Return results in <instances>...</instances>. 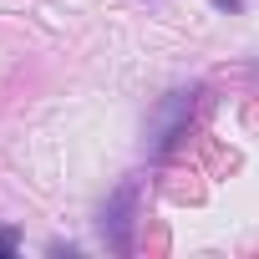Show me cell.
<instances>
[{
  "instance_id": "obj_1",
  "label": "cell",
  "mask_w": 259,
  "mask_h": 259,
  "mask_svg": "<svg viewBox=\"0 0 259 259\" xmlns=\"http://www.w3.org/2000/svg\"><path fill=\"white\" fill-rule=\"evenodd\" d=\"M193 107H198V87H178V92H168L153 112H148V133H143V148H148V158H163L183 133H188V117H193Z\"/></svg>"
},
{
  "instance_id": "obj_2",
  "label": "cell",
  "mask_w": 259,
  "mask_h": 259,
  "mask_svg": "<svg viewBox=\"0 0 259 259\" xmlns=\"http://www.w3.org/2000/svg\"><path fill=\"white\" fill-rule=\"evenodd\" d=\"M133 208H138V183L127 178L107 203H102V213H97V229H102V244L112 249V254H127L133 249Z\"/></svg>"
},
{
  "instance_id": "obj_3",
  "label": "cell",
  "mask_w": 259,
  "mask_h": 259,
  "mask_svg": "<svg viewBox=\"0 0 259 259\" xmlns=\"http://www.w3.org/2000/svg\"><path fill=\"white\" fill-rule=\"evenodd\" d=\"M16 249H21V234L16 229H0V259H11Z\"/></svg>"
},
{
  "instance_id": "obj_4",
  "label": "cell",
  "mask_w": 259,
  "mask_h": 259,
  "mask_svg": "<svg viewBox=\"0 0 259 259\" xmlns=\"http://www.w3.org/2000/svg\"><path fill=\"white\" fill-rule=\"evenodd\" d=\"M208 6L224 11V16H239V11H244V0H208Z\"/></svg>"
},
{
  "instance_id": "obj_5",
  "label": "cell",
  "mask_w": 259,
  "mask_h": 259,
  "mask_svg": "<svg viewBox=\"0 0 259 259\" xmlns=\"http://www.w3.org/2000/svg\"><path fill=\"white\" fill-rule=\"evenodd\" d=\"M46 254H56V259L66 254V259H71V254H76V244H61V239H51V244H46Z\"/></svg>"
}]
</instances>
